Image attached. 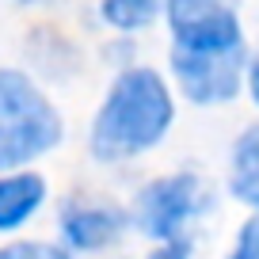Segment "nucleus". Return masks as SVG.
Segmentation results:
<instances>
[{
	"label": "nucleus",
	"mask_w": 259,
	"mask_h": 259,
	"mask_svg": "<svg viewBox=\"0 0 259 259\" xmlns=\"http://www.w3.org/2000/svg\"><path fill=\"white\" fill-rule=\"evenodd\" d=\"M176 122L171 88L153 65H126L107 84L88 126V153L99 164H118L156 149Z\"/></svg>",
	"instance_id": "1"
},
{
	"label": "nucleus",
	"mask_w": 259,
	"mask_h": 259,
	"mask_svg": "<svg viewBox=\"0 0 259 259\" xmlns=\"http://www.w3.org/2000/svg\"><path fill=\"white\" fill-rule=\"evenodd\" d=\"M206 202L210 194L202 179L191 171H176V176H160L141 187L130 221L153 240H171V236H183V229L206 210Z\"/></svg>",
	"instance_id": "2"
},
{
	"label": "nucleus",
	"mask_w": 259,
	"mask_h": 259,
	"mask_svg": "<svg viewBox=\"0 0 259 259\" xmlns=\"http://www.w3.org/2000/svg\"><path fill=\"white\" fill-rule=\"evenodd\" d=\"M171 46L191 54H218L244 46L236 0H160Z\"/></svg>",
	"instance_id": "3"
},
{
	"label": "nucleus",
	"mask_w": 259,
	"mask_h": 259,
	"mask_svg": "<svg viewBox=\"0 0 259 259\" xmlns=\"http://www.w3.org/2000/svg\"><path fill=\"white\" fill-rule=\"evenodd\" d=\"M171 76H176L179 92L198 107L229 103L236 99L244 84V69H248V50H218V54H191V50H176L168 54Z\"/></svg>",
	"instance_id": "4"
},
{
	"label": "nucleus",
	"mask_w": 259,
	"mask_h": 259,
	"mask_svg": "<svg viewBox=\"0 0 259 259\" xmlns=\"http://www.w3.org/2000/svg\"><path fill=\"white\" fill-rule=\"evenodd\" d=\"M65 141V118L38 122H0V171H16L34 164L38 156L54 153Z\"/></svg>",
	"instance_id": "5"
},
{
	"label": "nucleus",
	"mask_w": 259,
	"mask_h": 259,
	"mask_svg": "<svg viewBox=\"0 0 259 259\" xmlns=\"http://www.w3.org/2000/svg\"><path fill=\"white\" fill-rule=\"evenodd\" d=\"M126 225H130L126 213L118 206H103V202H73L61 213L65 240H69V248H80V251H99L107 244H114Z\"/></svg>",
	"instance_id": "6"
},
{
	"label": "nucleus",
	"mask_w": 259,
	"mask_h": 259,
	"mask_svg": "<svg viewBox=\"0 0 259 259\" xmlns=\"http://www.w3.org/2000/svg\"><path fill=\"white\" fill-rule=\"evenodd\" d=\"M57 114L61 111L31 73L16 65H0V122H38L57 118Z\"/></svg>",
	"instance_id": "7"
},
{
	"label": "nucleus",
	"mask_w": 259,
	"mask_h": 259,
	"mask_svg": "<svg viewBox=\"0 0 259 259\" xmlns=\"http://www.w3.org/2000/svg\"><path fill=\"white\" fill-rule=\"evenodd\" d=\"M46 202V179L38 171H0V233L27 225Z\"/></svg>",
	"instance_id": "8"
},
{
	"label": "nucleus",
	"mask_w": 259,
	"mask_h": 259,
	"mask_svg": "<svg viewBox=\"0 0 259 259\" xmlns=\"http://www.w3.org/2000/svg\"><path fill=\"white\" fill-rule=\"evenodd\" d=\"M229 187H233V194L240 198V202L259 206V126L244 130L240 141H236Z\"/></svg>",
	"instance_id": "9"
},
{
	"label": "nucleus",
	"mask_w": 259,
	"mask_h": 259,
	"mask_svg": "<svg viewBox=\"0 0 259 259\" xmlns=\"http://www.w3.org/2000/svg\"><path fill=\"white\" fill-rule=\"evenodd\" d=\"M160 12V0H99V19L118 34H138Z\"/></svg>",
	"instance_id": "10"
},
{
	"label": "nucleus",
	"mask_w": 259,
	"mask_h": 259,
	"mask_svg": "<svg viewBox=\"0 0 259 259\" xmlns=\"http://www.w3.org/2000/svg\"><path fill=\"white\" fill-rule=\"evenodd\" d=\"M0 259H69V255L61 248H50V244H38V240H19V244H4Z\"/></svg>",
	"instance_id": "11"
},
{
	"label": "nucleus",
	"mask_w": 259,
	"mask_h": 259,
	"mask_svg": "<svg viewBox=\"0 0 259 259\" xmlns=\"http://www.w3.org/2000/svg\"><path fill=\"white\" fill-rule=\"evenodd\" d=\"M229 259H259V213H251V218L244 221V229H240V236H236Z\"/></svg>",
	"instance_id": "12"
},
{
	"label": "nucleus",
	"mask_w": 259,
	"mask_h": 259,
	"mask_svg": "<svg viewBox=\"0 0 259 259\" xmlns=\"http://www.w3.org/2000/svg\"><path fill=\"white\" fill-rule=\"evenodd\" d=\"M149 259H191V244H187L183 236H171V240H164Z\"/></svg>",
	"instance_id": "13"
},
{
	"label": "nucleus",
	"mask_w": 259,
	"mask_h": 259,
	"mask_svg": "<svg viewBox=\"0 0 259 259\" xmlns=\"http://www.w3.org/2000/svg\"><path fill=\"white\" fill-rule=\"evenodd\" d=\"M244 73H248L244 80H248V92H251V99L259 103V57H255V61L248 65V69H244Z\"/></svg>",
	"instance_id": "14"
},
{
	"label": "nucleus",
	"mask_w": 259,
	"mask_h": 259,
	"mask_svg": "<svg viewBox=\"0 0 259 259\" xmlns=\"http://www.w3.org/2000/svg\"><path fill=\"white\" fill-rule=\"evenodd\" d=\"M12 4H23L27 8V4H46V0H12Z\"/></svg>",
	"instance_id": "15"
}]
</instances>
